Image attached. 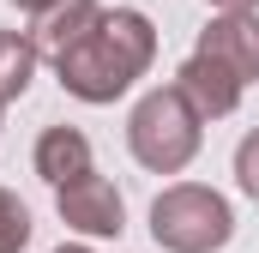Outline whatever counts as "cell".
<instances>
[{
	"mask_svg": "<svg viewBox=\"0 0 259 253\" xmlns=\"http://www.w3.org/2000/svg\"><path fill=\"white\" fill-rule=\"evenodd\" d=\"M24 241H30V211L18 193L0 187V253H24Z\"/></svg>",
	"mask_w": 259,
	"mask_h": 253,
	"instance_id": "10",
	"label": "cell"
},
{
	"mask_svg": "<svg viewBox=\"0 0 259 253\" xmlns=\"http://www.w3.org/2000/svg\"><path fill=\"white\" fill-rule=\"evenodd\" d=\"M151 61H157V24L139 6H115V12L103 6L84 43H72L55 61V78L78 103H115L121 91H133V78L151 72Z\"/></svg>",
	"mask_w": 259,
	"mask_h": 253,
	"instance_id": "1",
	"label": "cell"
},
{
	"mask_svg": "<svg viewBox=\"0 0 259 253\" xmlns=\"http://www.w3.org/2000/svg\"><path fill=\"white\" fill-rule=\"evenodd\" d=\"M103 18V6L97 0H55L49 12H36V24H30V43H36V55L55 66L72 49V43H84V30Z\"/></svg>",
	"mask_w": 259,
	"mask_h": 253,
	"instance_id": "7",
	"label": "cell"
},
{
	"mask_svg": "<svg viewBox=\"0 0 259 253\" xmlns=\"http://www.w3.org/2000/svg\"><path fill=\"white\" fill-rule=\"evenodd\" d=\"M151 235L169 253H217L235 235V211L217 187L175 181V187H163L151 199Z\"/></svg>",
	"mask_w": 259,
	"mask_h": 253,
	"instance_id": "3",
	"label": "cell"
},
{
	"mask_svg": "<svg viewBox=\"0 0 259 253\" xmlns=\"http://www.w3.org/2000/svg\"><path fill=\"white\" fill-rule=\"evenodd\" d=\"M84 169H97V163H91V139H84L78 126H42V139H36V175H42L49 187H66V181H78Z\"/></svg>",
	"mask_w": 259,
	"mask_h": 253,
	"instance_id": "8",
	"label": "cell"
},
{
	"mask_svg": "<svg viewBox=\"0 0 259 253\" xmlns=\"http://www.w3.org/2000/svg\"><path fill=\"white\" fill-rule=\"evenodd\" d=\"M175 85L193 97V109L205 115V121H223V115H235V109H241V91H247L241 78H229L223 66L211 61V55H199V49L187 55V61H181Z\"/></svg>",
	"mask_w": 259,
	"mask_h": 253,
	"instance_id": "6",
	"label": "cell"
},
{
	"mask_svg": "<svg viewBox=\"0 0 259 253\" xmlns=\"http://www.w3.org/2000/svg\"><path fill=\"white\" fill-rule=\"evenodd\" d=\"M55 211H61L66 229H78V235H121L127 229V199H121V187L109 181V175H97V169H84L78 181H66V187H55Z\"/></svg>",
	"mask_w": 259,
	"mask_h": 253,
	"instance_id": "4",
	"label": "cell"
},
{
	"mask_svg": "<svg viewBox=\"0 0 259 253\" xmlns=\"http://www.w3.org/2000/svg\"><path fill=\"white\" fill-rule=\"evenodd\" d=\"M205 6H211V12H253L259 0H205Z\"/></svg>",
	"mask_w": 259,
	"mask_h": 253,
	"instance_id": "12",
	"label": "cell"
},
{
	"mask_svg": "<svg viewBox=\"0 0 259 253\" xmlns=\"http://www.w3.org/2000/svg\"><path fill=\"white\" fill-rule=\"evenodd\" d=\"M55 253H97V247H55Z\"/></svg>",
	"mask_w": 259,
	"mask_h": 253,
	"instance_id": "14",
	"label": "cell"
},
{
	"mask_svg": "<svg viewBox=\"0 0 259 253\" xmlns=\"http://www.w3.org/2000/svg\"><path fill=\"white\" fill-rule=\"evenodd\" d=\"M0 109H6V103H0Z\"/></svg>",
	"mask_w": 259,
	"mask_h": 253,
	"instance_id": "15",
	"label": "cell"
},
{
	"mask_svg": "<svg viewBox=\"0 0 259 253\" xmlns=\"http://www.w3.org/2000/svg\"><path fill=\"white\" fill-rule=\"evenodd\" d=\"M36 43H30V30L18 36V30H0V103H18L24 91H30V78H36Z\"/></svg>",
	"mask_w": 259,
	"mask_h": 253,
	"instance_id": "9",
	"label": "cell"
},
{
	"mask_svg": "<svg viewBox=\"0 0 259 253\" xmlns=\"http://www.w3.org/2000/svg\"><path fill=\"white\" fill-rule=\"evenodd\" d=\"M205 139V115L193 109V97L181 85H157L139 97V109L127 115V151L139 157V169L151 175H181L199 157Z\"/></svg>",
	"mask_w": 259,
	"mask_h": 253,
	"instance_id": "2",
	"label": "cell"
},
{
	"mask_svg": "<svg viewBox=\"0 0 259 253\" xmlns=\"http://www.w3.org/2000/svg\"><path fill=\"white\" fill-rule=\"evenodd\" d=\"M193 49L211 55L229 78L253 85V78H259V12H217V18L199 30Z\"/></svg>",
	"mask_w": 259,
	"mask_h": 253,
	"instance_id": "5",
	"label": "cell"
},
{
	"mask_svg": "<svg viewBox=\"0 0 259 253\" xmlns=\"http://www.w3.org/2000/svg\"><path fill=\"white\" fill-rule=\"evenodd\" d=\"M235 181H241V193L259 205V126L235 145Z\"/></svg>",
	"mask_w": 259,
	"mask_h": 253,
	"instance_id": "11",
	"label": "cell"
},
{
	"mask_svg": "<svg viewBox=\"0 0 259 253\" xmlns=\"http://www.w3.org/2000/svg\"><path fill=\"white\" fill-rule=\"evenodd\" d=\"M12 6H18V12H30V18H36V12H49V6H55V0H12Z\"/></svg>",
	"mask_w": 259,
	"mask_h": 253,
	"instance_id": "13",
	"label": "cell"
}]
</instances>
